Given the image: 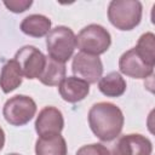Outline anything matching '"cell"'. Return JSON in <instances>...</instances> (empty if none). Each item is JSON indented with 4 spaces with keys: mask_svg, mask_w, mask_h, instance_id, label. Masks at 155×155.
Returning a JSON list of instances; mask_svg holds the SVG:
<instances>
[{
    "mask_svg": "<svg viewBox=\"0 0 155 155\" xmlns=\"http://www.w3.org/2000/svg\"><path fill=\"white\" fill-rule=\"evenodd\" d=\"M87 119L91 131L102 142H111L116 139L125 124L122 110L110 102L93 104L88 110Z\"/></svg>",
    "mask_w": 155,
    "mask_h": 155,
    "instance_id": "1",
    "label": "cell"
},
{
    "mask_svg": "<svg viewBox=\"0 0 155 155\" xmlns=\"http://www.w3.org/2000/svg\"><path fill=\"white\" fill-rule=\"evenodd\" d=\"M143 6L138 0H113L108 6V19L119 30H132L142 21Z\"/></svg>",
    "mask_w": 155,
    "mask_h": 155,
    "instance_id": "2",
    "label": "cell"
},
{
    "mask_svg": "<svg viewBox=\"0 0 155 155\" xmlns=\"http://www.w3.org/2000/svg\"><path fill=\"white\" fill-rule=\"evenodd\" d=\"M76 48V35L65 25H57L46 35V50L48 57L64 63L68 62Z\"/></svg>",
    "mask_w": 155,
    "mask_h": 155,
    "instance_id": "3",
    "label": "cell"
},
{
    "mask_svg": "<svg viewBox=\"0 0 155 155\" xmlns=\"http://www.w3.org/2000/svg\"><path fill=\"white\" fill-rule=\"evenodd\" d=\"M110 45V33L101 24H88L76 35V47L87 54L99 56L107 52Z\"/></svg>",
    "mask_w": 155,
    "mask_h": 155,
    "instance_id": "4",
    "label": "cell"
},
{
    "mask_svg": "<svg viewBox=\"0 0 155 155\" xmlns=\"http://www.w3.org/2000/svg\"><path fill=\"white\" fill-rule=\"evenodd\" d=\"M36 113V103L25 94H16L6 101L2 108L5 120L12 126L27 125Z\"/></svg>",
    "mask_w": 155,
    "mask_h": 155,
    "instance_id": "5",
    "label": "cell"
},
{
    "mask_svg": "<svg viewBox=\"0 0 155 155\" xmlns=\"http://www.w3.org/2000/svg\"><path fill=\"white\" fill-rule=\"evenodd\" d=\"M15 59L19 64L23 76L29 80L39 79L46 63V56L33 45L21 47L16 52Z\"/></svg>",
    "mask_w": 155,
    "mask_h": 155,
    "instance_id": "6",
    "label": "cell"
},
{
    "mask_svg": "<svg viewBox=\"0 0 155 155\" xmlns=\"http://www.w3.org/2000/svg\"><path fill=\"white\" fill-rule=\"evenodd\" d=\"M109 149V155H151L153 144L149 138L139 133L119 136Z\"/></svg>",
    "mask_w": 155,
    "mask_h": 155,
    "instance_id": "7",
    "label": "cell"
},
{
    "mask_svg": "<svg viewBox=\"0 0 155 155\" xmlns=\"http://www.w3.org/2000/svg\"><path fill=\"white\" fill-rule=\"evenodd\" d=\"M71 70L74 76L86 81L87 84H96L103 74V63L98 56L79 52L73 57Z\"/></svg>",
    "mask_w": 155,
    "mask_h": 155,
    "instance_id": "8",
    "label": "cell"
},
{
    "mask_svg": "<svg viewBox=\"0 0 155 155\" xmlns=\"http://www.w3.org/2000/svg\"><path fill=\"white\" fill-rule=\"evenodd\" d=\"M34 126L39 137L61 134L64 128L63 114L58 108L47 105L39 111Z\"/></svg>",
    "mask_w": 155,
    "mask_h": 155,
    "instance_id": "9",
    "label": "cell"
},
{
    "mask_svg": "<svg viewBox=\"0 0 155 155\" xmlns=\"http://www.w3.org/2000/svg\"><path fill=\"white\" fill-rule=\"evenodd\" d=\"M120 73L132 79H147L153 75L154 68L148 65L136 52L134 48H130L124 52L119 59Z\"/></svg>",
    "mask_w": 155,
    "mask_h": 155,
    "instance_id": "10",
    "label": "cell"
},
{
    "mask_svg": "<svg viewBox=\"0 0 155 155\" xmlns=\"http://www.w3.org/2000/svg\"><path fill=\"white\" fill-rule=\"evenodd\" d=\"M58 91L63 101L78 103L85 99L90 93V84L76 76H65L58 85Z\"/></svg>",
    "mask_w": 155,
    "mask_h": 155,
    "instance_id": "11",
    "label": "cell"
},
{
    "mask_svg": "<svg viewBox=\"0 0 155 155\" xmlns=\"http://www.w3.org/2000/svg\"><path fill=\"white\" fill-rule=\"evenodd\" d=\"M22 81H23V73L17 61L15 58L7 61L2 65L0 73V88L2 90V92L10 93L15 91L17 87L22 85Z\"/></svg>",
    "mask_w": 155,
    "mask_h": 155,
    "instance_id": "12",
    "label": "cell"
},
{
    "mask_svg": "<svg viewBox=\"0 0 155 155\" xmlns=\"http://www.w3.org/2000/svg\"><path fill=\"white\" fill-rule=\"evenodd\" d=\"M51 19L44 15H29L21 22V30L31 38L46 36L51 30Z\"/></svg>",
    "mask_w": 155,
    "mask_h": 155,
    "instance_id": "13",
    "label": "cell"
},
{
    "mask_svg": "<svg viewBox=\"0 0 155 155\" xmlns=\"http://www.w3.org/2000/svg\"><path fill=\"white\" fill-rule=\"evenodd\" d=\"M67 142L61 134L39 137L35 143L36 155H67Z\"/></svg>",
    "mask_w": 155,
    "mask_h": 155,
    "instance_id": "14",
    "label": "cell"
},
{
    "mask_svg": "<svg viewBox=\"0 0 155 155\" xmlns=\"http://www.w3.org/2000/svg\"><path fill=\"white\" fill-rule=\"evenodd\" d=\"M127 84L119 71H110L98 81V90L107 97L116 98L126 92Z\"/></svg>",
    "mask_w": 155,
    "mask_h": 155,
    "instance_id": "15",
    "label": "cell"
},
{
    "mask_svg": "<svg viewBox=\"0 0 155 155\" xmlns=\"http://www.w3.org/2000/svg\"><path fill=\"white\" fill-rule=\"evenodd\" d=\"M65 74H67L65 64L57 62L47 56L45 68L41 75L39 76V80L41 84L46 86H58L62 82V80L65 78Z\"/></svg>",
    "mask_w": 155,
    "mask_h": 155,
    "instance_id": "16",
    "label": "cell"
},
{
    "mask_svg": "<svg viewBox=\"0 0 155 155\" xmlns=\"http://www.w3.org/2000/svg\"><path fill=\"white\" fill-rule=\"evenodd\" d=\"M138 56L150 67L155 65V35L151 31L142 34L133 47Z\"/></svg>",
    "mask_w": 155,
    "mask_h": 155,
    "instance_id": "17",
    "label": "cell"
},
{
    "mask_svg": "<svg viewBox=\"0 0 155 155\" xmlns=\"http://www.w3.org/2000/svg\"><path fill=\"white\" fill-rule=\"evenodd\" d=\"M75 155H109V149L102 143H92L79 148Z\"/></svg>",
    "mask_w": 155,
    "mask_h": 155,
    "instance_id": "18",
    "label": "cell"
},
{
    "mask_svg": "<svg viewBox=\"0 0 155 155\" xmlns=\"http://www.w3.org/2000/svg\"><path fill=\"white\" fill-rule=\"evenodd\" d=\"M4 5L8 11L13 13H22L33 5V1L31 0H10V1H4Z\"/></svg>",
    "mask_w": 155,
    "mask_h": 155,
    "instance_id": "19",
    "label": "cell"
},
{
    "mask_svg": "<svg viewBox=\"0 0 155 155\" xmlns=\"http://www.w3.org/2000/svg\"><path fill=\"white\" fill-rule=\"evenodd\" d=\"M4 145H5V132L0 126V150L4 148Z\"/></svg>",
    "mask_w": 155,
    "mask_h": 155,
    "instance_id": "20",
    "label": "cell"
},
{
    "mask_svg": "<svg viewBox=\"0 0 155 155\" xmlns=\"http://www.w3.org/2000/svg\"><path fill=\"white\" fill-rule=\"evenodd\" d=\"M6 155H21V154H17V153H11V154H6Z\"/></svg>",
    "mask_w": 155,
    "mask_h": 155,
    "instance_id": "21",
    "label": "cell"
}]
</instances>
